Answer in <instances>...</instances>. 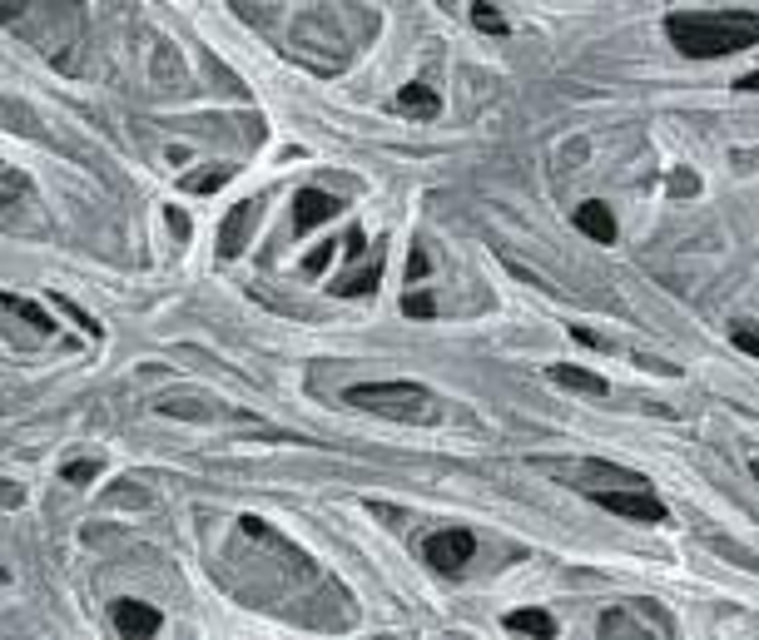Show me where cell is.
Wrapping results in <instances>:
<instances>
[{
  "mask_svg": "<svg viewBox=\"0 0 759 640\" xmlns=\"http://www.w3.org/2000/svg\"><path fill=\"white\" fill-rule=\"evenodd\" d=\"M665 35L690 60H720V55L759 45V15L755 10H670Z\"/></svg>",
  "mask_w": 759,
  "mask_h": 640,
  "instance_id": "cell-1",
  "label": "cell"
},
{
  "mask_svg": "<svg viewBox=\"0 0 759 640\" xmlns=\"http://www.w3.org/2000/svg\"><path fill=\"white\" fill-rule=\"evenodd\" d=\"M343 402L368 407V412H397V417H422L432 392L417 383H358L343 392Z\"/></svg>",
  "mask_w": 759,
  "mask_h": 640,
  "instance_id": "cell-2",
  "label": "cell"
},
{
  "mask_svg": "<svg viewBox=\"0 0 759 640\" xmlns=\"http://www.w3.org/2000/svg\"><path fill=\"white\" fill-rule=\"evenodd\" d=\"M472 556H477V536H472V531H462V526L432 531V536L422 541V561H427L432 571H442V576H457Z\"/></svg>",
  "mask_w": 759,
  "mask_h": 640,
  "instance_id": "cell-3",
  "label": "cell"
},
{
  "mask_svg": "<svg viewBox=\"0 0 759 640\" xmlns=\"http://www.w3.org/2000/svg\"><path fill=\"white\" fill-rule=\"evenodd\" d=\"M606 512L626 516V521H640V526H660V521H670L665 512V502L660 497H650L645 487H621V492H591Z\"/></svg>",
  "mask_w": 759,
  "mask_h": 640,
  "instance_id": "cell-4",
  "label": "cell"
},
{
  "mask_svg": "<svg viewBox=\"0 0 759 640\" xmlns=\"http://www.w3.org/2000/svg\"><path fill=\"white\" fill-rule=\"evenodd\" d=\"M338 214H343V204L333 194H323V189H298V199H293V224L298 229H313V224L338 219Z\"/></svg>",
  "mask_w": 759,
  "mask_h": 640,
  "instance_id": "cell-5",
  "label": "cell"
},
{
  "mask_svg": "<svg viewBox=\"0 0 759 640\" xmlns=\"http://www.w3.org/2000/svg\"><path fill=\"white\" fill-rule=\"evenodd\" d=\"M164 626V616L154 606H139V601H115V631L120 636H154Z\"/></svg>",
  "mask_w": 759,
  "mask_h": 640,
  "instance_id": "cell-6",
  "label": "cell"
},
{
  "mask_svg": "<svg viewBox=\"0 0 759 640\" xmlns=\"http://www.w3.org/2000/svg\"><path fill=\"white\" fill-rule=\"evenodd\" d=\"M249 219H253V204H234L229 209V219H224V229H219V258H239L244 254V239H249Z\"/></svg>",
  "mask_w": 759,
  "mask_h": 640,
  "instance_id": "cell-7",
  "label": "cell"
},
{
  "mask_svg": "<svg viewBox=\"0 0 759 640\" xmlns=\"http://www.w3.org/2000/svg\"><path fill=\"white\" fill-rule=\"evenodd\" d=\"M382 258L387 254H373L358 273H343V278L333 283V293H338V298H368V293L382 283Z\"/></svg>",
  "mask_w": 759,
  "mask_h": 640,
  "instance_id": "cell-8",
  "label": "cell"
},
{
  "mask_svg": "<svg viewBox=\"0 0 759 640\" xmlns=\"http://www.w3.org/2000/svg\"><path fill=\"white\" fill-rule=\"evenodd\" d=\"M576 229H581L586 239H596V244H616V219H611V209L596 204V199L576 209Z\"/></svg>",
  "mask_w": 759,
  "mask_h": 640,
  "instance_id": "cell-9",
  "label": "cell"
},
{
  "mask_svg": "<svg viewBox=\"0 0 759 640\" xmlns=\"http://www.w3.org/2000/svg\"><path fill=\"white\" fill-rule=\"evenodd\" d=\"M397 110H402V115H422V120H432V115L442 110V100L417 80V85H402V90H397Z\"/></svg>",
  "mask_w": 759,
  "mask_h": 640,
  "instance_id": "cell-10",
  "label": "cell"
},
{
  "mask_svg": "<svg viewBox=\"0 0 759 640\" xmlns=\"http://www.w3.org/2000/svg\"><path fill=\"white\" fill-rule=\"evenodd\" d=\"M502 626L506 631H521V636H541V640L556 636V621H551L546 611H506Z\"/></svg>",
  "mask_w": 759,
  "mask_h": 640,
  "instance_id": "cell-11",
  "label": "cell"
},
{
  "mask_svg": "<svg viewBox=\"0 0 759 640\" xmlns=\"http://www.w3.org/2000/svg\"><path fill=\"white\" fill-rule=\"evenodd\" d=\"M551 378H556V383H561V387H576V392H591V397H606V392H611L601 373H586V368H551Z\"/></svg>",
  "mask_w": 759,
  "mask_h": 640,
  "instance_id": "cell-12",
  "label": "cell"
},
{
  "mask_svg": "<svg viewBox=\"0 0 759 640\" xmlns=\"http://www.w3.org/2000/svg\"><path fill=\"white\" fill-rule=\"evenodd\" d=\"M0 303H5V308H10V313H20V318H25V323H35V328H40V333H50V328H55V323H50V318H45V313H40V308H35V303H25V298H15V293H0Z\"/></svg>",
  "mask_w": 759,
  "mask_h": 640,
  "instance_id": "cell-13",
  "label": "cell"
},
{
  "mask_svg": "<svg viewBox=\"0 0 759 640\" xmlns=\"http://www.w3.org/2000/svg\"><path fill=\"white\" fill-rule=\"evenodd\" d=\"M402 313H407V318H437V303H432L427 293H407V298H402Z\"/></svg>",
  "mask_w": 759,
  "mask_h": 640,
  "instance_id": "cell-14",
  "label": "cell"
},
{
  "mask_svg": "<svg viewBox=\"0 0 759 640\" xmlns=\"http://www.w3.org/2000/svg\"><path fill=\"white\" fill-rule=\"evenodd\" d=\"M338 249H343V244H318V249H313V254L303 258V273H308V278H318V273H323V268H328V258L338 254Z\"/></svg>",
  "mask_w": 759,
  "mask_h": 640,
  "instance_id": "cell-15",
  "label": "cell"
},
{
  "mask_svg": "<svg viewBox=\"0 0 759 640\" xmlns=\"http://www.w3.org/2000/svg\"><path fill=\"white\" fill-rule=\"evenodd\" d=\"M472 20H477L487 35H506V20L497 15V10H492V5H472Z\"/></svg>",
  "mask_w": 759,
  "mask_h": 640,
  "instance_id": "cell-16",
  "label": "cell"
},
{
  "mask_svg": "<svg viewBox=\"0 0 759 640\" xmlns=\"http://www.w3.org/2000/svg\"><path fill=\"white\" fill-rule=\"evenodd\" d=\"M427 268H432V258L422 244H412V254H407V283H422L427 278Z\"/></svg>",
  "mask_w": 759,
  "mask_h": 640,
  "instance_id": "cell-17",
  "label": "cell"
},
{
  "mask_svg": "<svg viewBox=\"0 0 759 640\" xmlns=\"http://www.w3.org/2000/svg\"><path fill=\"white\" fill-rule=\"evenodd\" d=\"M730 338H735V348H740V353H755L759 358V328H745V323H740Z\"/></svg>",
  "mask_w": 759,
  "mask_h": 640,
  "instance_id": "cell-18",
  "label": "cell"
},
{
  "mask_svg": "<svg viewBox=\"0 0 759 640\" xmlns=\"http://www.w3.org/2000/svg\"><path fill=\"white\" fill-rule=\"evenodd\" d=\"M90 477H100V462H70L65 467V482H90Z\"/></svg>",
  "mask_w": 759,
  "mask_h": 640,
  "instance_id": "cell-19",
  "label": "cell"
},
{
  "mask_svg": "<svg viewBox=\"0 0 759 640\" xmlns=\"http://www.w3.org/2000/svg\"><path fill=\"white\" fill-rule=\"evenodd\" d=\"M224 184V169H209V174H194L189 179V189H199V194H209V189H219Z\"/></svg>",
  "mask_w": 759,
  "mask_h": 640,
  "instance_id": "cell-20",
  "label": "cell"
},
{
  "mask_svg": "<svg viewBox=\"0 0 759 640\" xmlns=\"http://www.w3.org/2000/svg\"><path fill=\"white\" fill-rule=\"evenodd\" d=\"M363 249H368V234H363V229H353V234H348V244H343V254H348V258H358V254H363Z\"/></svg>",
  "mask_w": 759,
  "mask_h": 640,
  "instance_id": "cell-21",
  "label": "cell"
},
{
  "mask_svg": "<svg viewBox=\"0 0 759 640\" xmlns=\"http://www.w3.org/2000/svg\"><path fill=\"white\" fill-rule=\"evenodd\" d=\"M571 338H576V343H581V348H601V338H596V333H591V328H581V323H576V328H571Z\"/></svg>",
  "mask_w": 759,
  "mask_h": 640,
  "instance_id": "cell-22",
  "label": "cell"
},
{
  "mask_svg": "<svg viewBox=\"0 0 759 640\" xmlns=\"http://www.w3.org/2000/svg\"><path fill=\"white\" fill-rule=\"evenodd\" d=\"M169 229H174V234H179V239H189V219H184V214H179V209H169Z\"/></svg>",
  "mask_w": 759,
  "mask_h": 640,
  "instance_id": "cell-23",
  "label": "cell"
},
{
  "mask_svg": "<svg viewBox=\"0 0 759 640\" xmlns=\"http://www.w3.org/2000/svg\"><path fill=\"white\" fill-rule=\"evenodd\" d=\"M735 90H759V70H750L745 80H735Z\"/></svg>",
  "mask_w": 759,
  "mask_h": 640,
  "instance_id": "cell-24",
  "label": "cell"
},
{
  "mask_svg": "<svg viewBox=\"0 0 759 640\" xmlns=\"http://www.w3.org/2000/svg\"><path fill=\"white\" fill-rule=\"evenodd\" d=\"M750 472H755V477H759V462H755V467H750Z\"/></svg>",
  "mask_w": 759,
  "mask_h": 640,
  "instance_id": "cell-25",
  "label": "cell"
}]
</instances>
